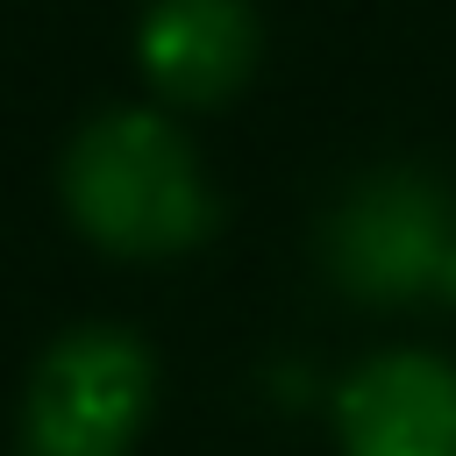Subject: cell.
<instances>
[{"mask_svg":"<svg viewBox=\"0 0 456 456\" xmlns=\"http://www.w3.org/2000/svg\"><path fill=\"white\" fill-rule=\"evenodd\" d=\"M342 456H456V370L428 349L370 356L335 406Z\"/></svg>","mask_w":456,"mask_h":456,"instance_id":"cell-4","label":"cell"},{"mask_svg":"<svg viewBox=\"0 0 456 456\" xmlns=\"http://www.w3.org/2000/svg\"><path fill=\"white\" fill-rule=\"evenodd\" d=\"M64 207L114 256H178L214 228V192L185 135L157 114H100L64 150Z\"/></svg>","mask_w":456,"mask_h":456,"instance_id":"cell-1","label":"cell"},{"mask_svg":"<svg viewBox=\"0 0 456 456\" xmlns=\"http://www.w3.org/2000/svg\"><path fill=\"white\" fill-rule=\"evenodd\" d=\"M150 413V349L121 328H71L28 378L21 456H128Z\"/></svg>","mask_w":456,"mask_h":456,"instance_id":"cell-3","label":"cell"},{"mask_svg":"<svg viewBox=\"0 0 456 456\" xmlns=\"http://www.w3.org/2000/svg\"><path fill=\"white\" fill-rule=\"evenodd\" d=\"M135 50L157 93L185 107H214L256 64V14L249 0H150Z\"/></svg>","mask_w":456,"mask_h":456,"instance_id":"cell-5","label":"cell"},{"mask_svg":"<svg viewBox=\"0 0 456 456\" xmlns=\"http://www.w3.org/2000/svg\"><path fill=\"white\" fill-rule=\"evenodd\" d=\"M321 264L349 299L399 306L420 292H449L456 271V200L428 171H370L356 178L328 228H321Z\"/></svg>","mask_w":456,"mask_h":456,"instance_id":"cell-2","label":"cell"}]
</instances>
